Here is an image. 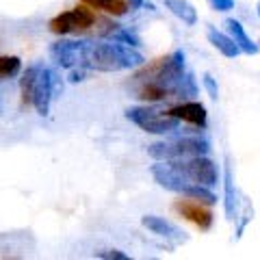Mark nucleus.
Returning a JSON list of instances; mask_svg holds the SVG:
<instances>
[{
  "instance_id": "1",
  "label": "nucleus",
  "mask_w": 260,
  "mask_h": 260,
  "mask_svg": "<svg viewBox=\"0 0 260 260\" xmlns=\"http://www.w3.org/2000/svg\"><path fill=\"white\" fill-rule=\"evenodd\" d=\"M143 54L137 52L133 46H126L121 42H109V44H89L85 48L83 65L87 70L95 72H121L133 70L143 65Z\"/></svg>"
},
{
  "instance_id": "2",
  "label": "nucleus",
  "mask_w": 260,
  "mask_h": 260,
  "mask_svg": "<svg viewBox=\"0 0 260 260\" xmlns=\"http://www.w3.org/2000/svg\"><path fill=\"white\" fill-rule=\"evenodd\" d=\"M148 154L154 160H180L191 156H204L208 154V143L198 137H182L172 141H156L148 145Z\"/></svg>"
},
{
  "instance_id": "3",
  "label": "nucleus",
  "mask_w": 260,
  "mask_h": 260,
  "mask_svg": "<svg viewBox=\"0 0 260 260\" xmlns=\"http://www.w3.org/2000/svg\"><path fill=\"white\" fill-rule=\"evenodd\" d=\"M126 117L133 121L135 126L150 135H169L180 126V119H176L169 113H158L150 107H133L126 111Z\"/></svg>"
},
{
  "instance_id": "4",
  "label": "nucleus",
  "mask_w": 260,
  "mask_h": 260,
  "mask_svg": "<svg viewBox=\"0 0 260 260\" xmlns=\"http://www.w3.org/2000/svg\"><path fill=\"white\" fill-rule=\"evenodd\" d=\"M169 162H174V167L184 178H189L193 184H202V186L213 189V186L217 184V180H219L217 165L206 156V154H204V156H191V158L169 160Z\"/></svg>"
},
{
  "instance_id": "5",
  "label": "nucleus",
  "mask_w": 260,
  "mask_h": 260,
  "mask_svg": "<svg viewBox=\"0 0 260 260\" xmlns=\"http://www.w3.org/2000/svg\"><path fill=\"white\" fill-rule=\"evenodd\" d=\"M150 174H152L154 180L158 182V186H162L165 191L184 195V198H189V193L193 191V186H195L189 178H184L174 167V162H169V160H158L156 165L150 167Z\"/></svg>"
},
{
  "instance_id": "6",
  "label": "nucleus",
  "mask_w": 260,
  "mask_h": 260,
  "mask_svg": "<svg viewBox=\"0 0 260 260\" xmlns=\"http://www.w3.org/2000/svg\"><path fill=\"white\" fill-rule=\"evenodd\" d=\"M95 24V15L91 9H87L85 5L70 9L65 13H59L56 18L50 20V30L56 35H70V32H78V30H87Z\"/></svg>"
},
{
  "instance_id": "7",
  "label": "nucleus",
  "mask_w": 260,
  "mask_h": 260,
  "mask_svg": "<svg viewBox=\"0 0 260 260\" xmlns=\"http://www.w3.org/2000/svg\"><path fill=\"white\" fill-rule=\"evenodd\" d=\"M56 89H59V83H56L54 72L42 65L37 72L35 87H32V98H30V104L37 109L39 115H48V113H50V104H52Z\"/></svg>"
},
{
  "instance_id": "8",
  "label": "nucleus",
  "mask_w": 260,
  "mask_h": 260,
  "mask_svg": "<svg viewBox=\"0 0 260 260\" xmlns=\"http://www.w3.org/2000/svg\"><path fill=\"white\" fill-rule=\"evenodd\" d=\"M85 48H87V42H56L50 46V54H52V59L65 70L85 68L83 65Z\"/></svg>"
},
{
  "instance_id": "9",
  "label": "nucleus",
  "mask_w": 260,
  "mask_h": 260,
  "mask_svg": "<svg viewBox=\"0 0 260 260\" xmlns=\"http://www.w3.org/2000/svg\"><path fill=\"white\" fill-rule=\"evenodd\" d=\"M141 225L145 228V230H150L152 234H156V237H162V239L172 241L174 245H182V243H186V234L176 223L167 221L165 217L145 215V217H141Z\"/></svg>"
},
{
  "instance_id": "10",
  "label": "nucleus",
  "mask_w": 260,
  "mask_h": 260,
  "mask_svg": "<svg viewBox=\"0 0 260 260\" xmlns=\"http://www.w3.org/2000/svg\"><path fill=\"white\" fill-rule=\"evenodd\" d=\"M169 115H174L176 119H180V121H189V124L200 126V128H206V119H208L204 104L195 102V100L178 104V107H174L172 111H169Z\"/></svg>"
},
{
  "instance_id": "11",
  "label": "nucleus",
  "mask_w": 260,
  "mask_h": 260,
  "mask_svg": "<svg viewBox=\"0 0 260 260\" xmlns=\"http://www.w3.org/2000/svg\"><path fill=\"white\" fill-rule=\"evenodd\" d=\"M176 210L182 213V217H186L189 221H193L195 225H200L202 230H208L213 225V215L202 206V202L198 200H184V202H178L176 204Z\"/></svg>"
},
{
  "instance_id": "12",
  "label": "nucleus",
  "mask_w": 260,
  "mask_h": 260,
  "mask_svg": "<svg viewBox=\"0 0 260 260\" xmlns=\"http://www.w3.org/2000/svg\"><path fill=\"white\" fill-rule=\"evenodd\" d=\"M223 208H225V217L234 221L239 215V198H237V189H234L230 165H225V172H223Z\"/></svg>"
},
{
  "instance_id": "13",
  "label": "nucleus",
  "mask_w": 260,
  "mask_h": 260,
  "mask_svg": "<svg viewBox=\"0 0 260 260\" xmlns=\"http://www.w3.org/2000/svg\"><path fill=\"white\" fill-rule=\"evenodd\" d=\"M206 37L219 52H221L223 56H228V59H237V56L241 54V48L234 44V39L230 35H225V32H221V30H217L215 26H210L206 30Z\"/></svg>"
},
{
  "instance_id": "14",
  "label": "nucleus",
  "mask_w": 260,
  "mask_h": 260,
  "mask_svg": "<svg viewBox=\"0 0 260 260\" xmlns=\"http://www.w3.org/2000/svg\"><path fill=\"white\" fill-rule=\"evenodd\" d=\"M225 26H228V35L234 39V44L241 48V52H245V54H256L258 52V46L249 39V35L245 32V28H243V24L239 20L228 18L225 20Z\"/></svg>"
},
{
  "instance_id": "15",
  "label": "nucleus",
  "mask_w": 260,
  "mask_h": 260,
  "mask_svg": "<svg viewBox=\"0 0 260 260\" xmlns=\"http://www.w3.org/2000/svg\"><path fill=\"white\" fill-rule=\"evenodd\" d=\"M165 9H169L178 20H182L186 26H195L198 24V11L189 0H162Z\"/></svg>"
},
{
  "instance_id": "16",
  "label": "nucleus",
  "mask_w": 260,
  "mask_h": 260,
  "mask_svg": "<svg viewBox=\"0 0 260 260\" xmlns=\"http://www.w3.org/2000/svg\"><path fill=\"white\" fill-rule=\"evenodd\" d=\"M83 5L87 7H93V9H100V11H107L113 15H124L128 11V5L124 0H83Z\"/></svg>"
},
{
  "instance_id": "17",
  "label": "nucleus",
  "mask_w": 260,
  "mask_h": 260,
  "mask_svg": "<svg viewBox=\"0 0 260 260\" xmlns=\"http://www.w3.org/2000/svg\"><path fill=\"white\" fill-rule=\"evenodd\" d=\"M42 65H30L24 72V76L20 80V91H22V102L24 104H30V98H32V87H35V78H37V72Z\"/></svg>"
},
{
  "instance_id": "18",
  "label": "nucleus",
  "mask_w": 260,
  "mask_h": 260,
  "mask_svg": "<svg viewBox=\"0 0 260 260\" xmlns=\"http://www.w3.org/2000/svg\"><path fill=\"white\" fill-rule=\"evenodd\" d=\"M22 61L18 56H0V80L13 78L20 72Z\"/></svg>"
},
{
  "instance_id": "19",
  "label": "nucleus",
  "mask_w": 260,
  "mask_h": 260,
  "mask_svg": "<svg viewBox=\"0 0 260 260\" xmlns=\"http://www.w3.org/2000/svg\"><path fill=\"white\" fill-rule=\"evenodd\" d=\"M93 256L104 258V260H128L130 258L128 254H124V251H119V249H102V251H95Z\"/></svg>"
},
{
  "instance_id": "20",
  "label": "nucleus",
  "mask_w": 260,
  "mask_h": 260,
  "mask_svg": "<svg viewBox=\"0 0 260 260\" xmlns=\"http://www.w3.org/2000/svg\"><path fill=\"white\" fill-rule=\"evenodd\" d=\"M202 83H204V89L208 91L210 100H217V98H219V87H217V83H215V78L210 76V74H204V78H202Z\"/></svg>"
},
{
  "instance_id": "21",
  "label": "nucleus",
  "mask_w": 260,
  "mask_h": 260,
  "mask_svg": "<svg viewBox=\"0 0 260 260\" xmlns=\"http://www.w3.org/2000/svg\"><path fill=\"white\" fill-rule=\"evenodd\" d=\"M208 3H210V7H213L215 11L225 13V11L234 9V3H237V0H208Z\"/></svg>"
},
{
  "instance_id": "22",
  "label": "nucleus",
  "mask_w": 260,
  "mask_h": 260,
  "mask_svg": "<svg viewBox=\"0 0 260 260\" xmlns=\"http://www.w3.org/2000/svg\"><path fill=\"white\" fill-rule=\"evenodd\" d=\"M68 72H70V83H80V80H85V68H72Z\"/></svg>"
},
{
  "instance_id": "23",
  "label": "nucleus",
  "mask_w": 260,
  "mask_h": 260,
  "mask_svg": "<svg viewBox=\"0 0 260 260\" xmlns=\"http://www.w3.org/2000/svg\"><path fill=\"white\" fill-rule=\"evenodd\" d=\"M145 7V0H128V9H141Z\"/></svg>"
},
{
  "instance_id": "24",
  "label": "nucleus",
  "mask_w": 260,
  "mask_h": 260,
  "mask_svg": "<svg viewBox=\"0 0 260 260\" xmlns=\"http://www.w3.org/2000/svg\"><path fill=\"white\" fill-rule=\"evenodd\" d=\"M0 102H3V89H0ZM0 113H3V104H0Z\"/></svg>"
},
{
  "instance_id": "25",
  "label": "nucleus",
  "mask_w": 260,
  "mask_h": 260,
  "mask_svg": "<svg viewBox=\"0 0 260 260\" xmlns=\"http://www.w3.org/2000/svg\"><path fill=\"white\" fill-rule=\"evenodd\" d=\"M256 9H258V18H260V3H258V7H256Z\"/></svg>"
}]
</instances>
